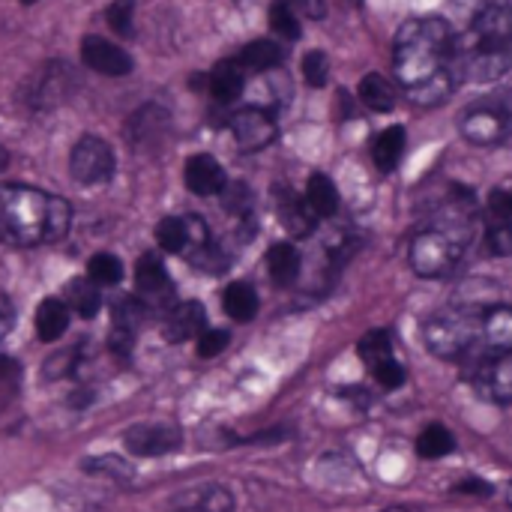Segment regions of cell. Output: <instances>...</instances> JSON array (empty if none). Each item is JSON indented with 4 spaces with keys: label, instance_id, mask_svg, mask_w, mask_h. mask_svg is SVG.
I'll return each instance as SVG.
<instances>
[{
    "label": "cell",
    "instance_id": "cell-1",
    "mask_svg": "<svg viewBox=\"0 0 512 512\" xmlns=\"http://www.w3.org/2000/svg\"><path fill=\"white\" fill-rule=\"evenodd\" d=\"M453 27L441 18H411L399 27L393 69L399 87L417 105H438L456 87Z\"/></svg>",
    "mask_w": 512,
    "mask_h": 512
},
{
    "label": "cell",
    "instance_id": "cell-2",
    "mask_svg": "<svg viewBox=\"0 0 512 512\" xmlns=\"http://www.w3.org/2000/svg\"><path fill=\"white\" fill-rule=\"evenodd\" d=\"M468 3V24L453 36V75L459 81L486 84L512 69V6L507 0H459Z\"/></svg>",
    "mask_w": 512,
    "mask_h": 512
},
{
    "label": "cell",
    "instance_id": "cell-3",
    "mask_svg": "<svg viewBox=\"0 0 512 512\" xmlns=\"http://www.w3.org/2000/svg\"><path fill=\"white\" fill-rule=\"evenodd\" d=\"M471 234H474L471 192H453L447 201H441L429 225L420 228L411 240L408 258H411L414 273L423 279L450 276L465 258Z\"/></svg>",
    "mask_w": 512,
    "mask_h": 512
},
{
    "label": "cell",
    "instance_id": "cell-4",
    "mask_svg": "<svg viewBox=\"0 0 512 512\" xmlns=\"http://www.w3.org/2000/svg\"><path fill=\"white\" fill-rule=\"evenodd\" d=\"M72 222V207L36 186H0V243L15 249L57 243Z\"/></svg>",
    "mask_w": 512,
    "mask_h": 512
},
{
    "label": "cell",
    "instance_id": "cell-5",
    "mask_svg": "<svg viewBox=\"0 0 512 512\" xmlns=\"http://www.w3.org/2000/svg\"><path fill=\"white\" fill-rule=\"evenodd\" d=\"M483 339V306H447L426 318L423 342L441 360H474L480 357Z\"/></svg>",
    "mask_w": 512,
    "mask_h": 512
},
{
    "label": "cell",
    "instance_id": "cell-6",
    "mask_svg": "<svg viewBox=\"0 0 512 512\" xmlns=\"http://www.w3.org/2000/svg\"><path fill=\"white\" fill-rule=\"evenodd\" d=\"M462 135L477 147H492L510 141V111L504 99H483L462 111Z\"/></svg>",
    "mask_w": 512,
    "mask_h": 512
},
{
    "label": "cell",
    "instance_id": "cell-7",
    "mask_svg": "<svg viewBox=\"0 0 512 512\" xmlns=\"http://www.w3.org/2000/svg\"><path fill=\"white\" fill-rule=\"evenodd\" d=\"M468 378L474 390L495 405H510L512 402V351L507 354H486L468 363Z\"/></svg>",
    "mask_w": 512,
    "mask_h": 512
},
{
    "label": "cell",
    "instance_id": "cell-8",
    "mask_svg": "<svg viewBox=\"0 0 512 512\" xmlns=\"http://www.w3.org/2000/svg\"><path fill=\"white\" fill-rule=\"evenodd\" d=\"M360 357H363L366 369L372 372V378L384 390H396V387L405 384V366L396 357V345H393V336L387 330L366 333L363 342H360Z\"/></svg>",
    "mask_w": 512,
    "mask_h": 512
},
{
    "label": "cell",
    "instance_id": "cell-9",
    "mask_svg": "<svg viewBox=\"0 0 512 512\" xmlns=\"http://www.w3.org/2000/svg\"><path fill=\"white\" fill-rule=\"evenodd\" d=\"M75 84L78 81H75V75H72V69L66 63H45L27 78L24 99H27V105L39 108V111L54 108V105H60L63 99L72 96Z\"/></svg>",
    "mask_w": 512,
    "mask_h": 512
},
{
    "label": "cell",
    "instance_id": "cell-10",
    "mask_svg": "<svg viewBox=\"0 0 512 512\" xmlns=\"http://www.w3.org/2000/svg\"><path fill=\"white\" fill-rule=\"evenodd\" d=\"M69 171L84 186L108 183L114 174V153L102 138L84 135V138H78V144L69 153Z\"/></svg>",
    "mask_w": 512,
    "mask_h": 512
},
{
    "label": "cell",
    "instance_id": "cell-11",
    "mask_svg": "<svg viewBox=\"0 0 512 512\" xmlns=\"http://www.w3.org/2000/svg\"><path fill=\"white\" fill-rule=\"evenodd\" d=\"M228 126H231V135H234L237 147L246 150V153H255V150L270 147L276 141V132H279L276 117L267 108H258V105H249V108L234 111L231 120H228Z\"/></svg>",
    "mask_w": 512,
    "mask_h": 512
},
{
    "label": "cell",
    "instance_id": "cell-12",
    "mask_svg": "<svg viewBox=\"0 0 512 512\" xmlns=\"http://www.w3.org/2000/svg\"><path fill=\"white\" fill-rule=\"evenodd\" d=\"M486 246L492 255H512V186L495 189L486 207Z\"/></svg>",
    "mask_w": 512,
    "mask_h": 512
},
{
    "label": "cell",
    "instance_id": "cell-13",
    "mask_svg": "<svg viewBox=\"0 0 512 512\" xmlns=\"http://www.w3.org/2000/svg\"><path fill=\"white\" fill-rule=\"evenodd\" d=\"M156 240H159V246L165 249V252H186V249H201L207 240H210V234H207V225L198 219V216H186V219H180V216H168V219H162L159 225H156Z\"/></svg>",
    "mask_w": 512,
    "mask_h": 512
},
{
    "label": "cell",
    "instance_id": "cell-14",
    "mask_svg": "<svg viewBox=\"0 0 512 512\" xmlns=\"http://www.w3.org/2000/svg\"><path fill=\"white\" fill-rule=\"evenodd\" d=\"M81 60L87 69H96V72L111 75V78L132 72V57L120 45H114L102 36H87L81 42Z\"/></svg>",
    "mask_w": 512,
    "mask_h": 512
},
{
    "label": "cell",
    "instance_id": "cell-15",
    "mask_svg": "<svg viewBox=\"0 0 512 512\" xmlns=\"http://www.w3.org/2000/svg\"><path fill=\"white\" fill-rule=\"evenodd\" d=\"M507 351H512V306L510 303L483 306L480 357H486V354H507Z\"/></svg>",
    "mask_w": 512,
    "mask_h": 512
},
{
    "label": "cell",
    "instance_id": "cell-16",
    "mask_svg": "<svg viewBox=\"0 0 512 512\" xmlns=\"http://www.w3.org/2000/svg\"><path fill=\"white\" fill-rule=\"evenodd\" d=\"M276 210H279L282 225H285L294 237H309V234L315 231L318 216L309 210L306 198L294 195V192H291V189H285V186H279V189H276Z\"/></svg>",
    "mask_w": 512,
    "mask_h": 512
},
{
    "label": "cell",
    "instance_id": "cell-17",
    "mask_svg": "<svg viewBox=\"0 0 512 512\" xmlns=\"http://www.w3.org/2000/svg\"><path fill=\"white\" fill-rule=\"evenodd\" d=\"M180 435L168 426H135L126 432V447L135 456H165L177 450Z\"/></svg>",
    "mask_w": 512,
    "mask_h": 512
},
{
    "label": "cell",
    "instance_id": "cell-18",
    "mask_svg": "<svg viewBox=\"0 0 512 512\" xmlns=\"http://www.w3.org/2000/svg\"><path fill=\"white\" fill-rule=\"evenodd\" d=\"M225 171H222V165L213 159V156H207V153H201V156H192L189 162H186V186L195 192V195H219L222 189H225Z\"/></svg>",
    "mask_w": 512,
    "mask_h": 512
},
{
    "label": "cell",
    "instance_id": "cell-19",
    "mask_svg": "<svg viewBox=\"0 0 512 512\" xmlns=\"http://www.w3.org/2000/svg\"><path fill=\"white\" fill-rule=\"evenodd\" d=\"M204 309L201 303H180L165 318V339L168 342H186L192 336H201L204 330Z\"/></svg>",
    "mask_w": 512,
    "mask_h": 512
},
{
    "label": "cell",
    "instance_id": "cell-20",
    "mask_svg": "<svg viewBox=\"0 0 512 512\" xmlns=\"http://www.w3.org/2000/svg\"><path fill=\"white\" fill-rule=\"evenodd\" d=\"M243 66L237 60H222L213 66V72L207 75V93L216 102H234L243 90Z\"/></svg>",
    "mask_w": 512,
    "mask_h": 512
},
{
    "label": "cell",
    "instance_id": "cell-21",
    "mask_svg": "<svg viewBox=\"0 0 512 512\" xmlns=\"http://www.w3.org/2000/svg\"><path fill=\"white\" fill-rule=\"evenodd\" d=\"M135 285H138V291L147 300H162L171 291V282H168V273H165L159 255L147 252V255L138 258V264H135Z\"/></svg>",
    "mask_w": 512,
    "mask_h": 512
},
{
    "label": "cell",
    "instance_id": "cell-22",
    "mask_svg": "<svg viewBox=\"0 0 512 512\" xmlns=\"http://www.w3.org/2000/svg\"><path fill=\"white\" fill-rule=\"evenodd\" d=\"M405 144H408V135H405L402 126H387L384 132H378L375 141H372V159H375V165L381 171H393L402 162Z\"/></svg>",
    "mask_w": 512,
    "mask_h": 512
},
{
    "label": "cell",
    "instance_id": "cell-23",
    "mask_svg": "<svg viewBox=\"0 0 512 512\" xmlns=\"http://www.w3.org/2000/svg\"><path fill=\"white\" fill-rule=\"evenodd\" d=\"M306 204L318 219H327L339 210V189L327 174H312L306 183Z\"/></svg>",
    "mask_w": 512,
    "mask_h": 512
},
{
    "label": "cell",
    "instance_id": "cell-24",
    "mask_svg": "<svg viewBox=\"0 0 512 512\" xmlns=\"http://www.w3.org/2000/svg\"><path fill=\"white\" fill-rule=\"evenodd\" d=\"M69 327V306L63 300H42L36 309V333L42 342H57Z\"/></svg>",
    "mask_w": 512,
    "mask_h": 512
},
{
    "label": "cell",
    "instance_id": "cell-25",
    "mask_svg": "<svg viewBox=\"0 0 512 512\" xmlns=\"http://www.w3.org/2000/svg\"><path fill=\"white\" fill-rule=\"evenodd\" d=\"M267 270L276 285H294L300 276V252L291 243H276L267 252Z\"/></svg>",
    "mask_w": 512,
    "mask_h": 512
},
{
    "label": "cell",
    "instance_id": "cell-26",
    "mask_svg": "<svg viewBox=\"0 0 512 512\" xmlns=\"http://www.w3.org/2000/svg\"><path fill=\"white\" fill-rule=\"evenodd\" d=\"M282 60H285V48H282V45H276L273 39H255V42H249V45L240 51V57H237V63H240V66L255 69V72L276 69Z\"/></svg>",
    "mask_w": 512,
    "mask_h": 512
},
{
    "label": "cell",
    "instance_id": "cell-27",
    "mask_svg": "<svg viewBox=\"0 0 512 512\" xmlns=\"http://www.w3.org/2000/svg\"><path fill=\"white\" fill-rule=\"evenodd\" d=\"M222 306L234 321H252L258 315V294L249 282H234L225 288Z\"/></svg>",
    "mask_w": 512,
    "mask_h": 512
},
{
    "label": "cell",
    "instance_id": "cell-28",
    "mask_svg": "<svg viewBox=\"0 0 512 512\" xmlns=\"http://www.w3.org/2000/svg\"><path fill=\"white\" fill-rule=\"evenodd\" d=\"M396 87L384 78V75H378V72H372V75H366L363 81H360V99L372 108V111H390L393 105H396Z\"/></svg>",
    "mask_w": 512,
    "mask_h": 512
},
{
    "label": "cell",
    "instance_id": "cell-29",
    "mask_svg": "<svg viewBox=\"0 0 512 512\" xmlns=\"http://www.w3.org/2000/svg\"><path fill=\"white\" fill-rule=\"evenodd\" d=\"M453 447H456V438H453V432H450L447 426H441V423L426 426V429L420 432V438H417V453H420L423 459H444V456L453 453Z\"/></svg>",
    "mask_w": 512,
    "mask_h": 512
},
{
    "label": "cell",
    "instance_id": "cell-30",
    "mask_svg": "<svg viewBox=\"0 0 512 512\" xmlns=\"http://www.w3.org/2000/svg\"><path fill=\"white\" fill-rule=\"evenodd\" d=\"M69 306L81 315V318H93L102 309V297H99V285L90 279H75L69 285Z\"/></svg>",
    "mask_w": 512,
    "mask_h": 512
},
{
    "label": "cell",
    "instance_id": "cell-31",
    "mask_svg": "<svg viewBox=\"0 0 512 512\" xmlns=\"http://www.w3.org/2000/svg\"><path fill=\"white\" fill-rule=\"evenodd\" d=\"M165 120H168L165 111H159V108H153V105L141 108V111L132 114V120H129L132 141H150V138H156L159 129H165Z\"/></svg>",
    "mask_w": 512,
    "mask_h": 512
},
{
    "label": "cell",
    "instance_id": "cell-32",
    "mask_svg": "<svg viewBox=\"0 0 512 512\" xmlns=\"http://www.w3.org/2000/svg\"><path fill=\"white\" fill-rule=\"evenodd\" d=\"M87 279L96 282V285H117V282L123 279V264H120V258L111 255V252L93 255L90 264H87Z\"/></svg>",
    "mask_w": 512,
    "mask_h": 512
},
{
    "label": "cell",
    "instance_id": "cell-33",
    "mask_svg": "<svg viewBox=\"0 0 512 512\" xmlns=\"http://www.w3.org/2000/svg\"><path fill=\"white\" fill-rule=\"evenodd\" d=\"M270 24L285 39H297L300 36V12L294 9L291 0H276L270 6Z\"/></svg>",
    "mask_w": 512,
    "mask_h": 512
},
{
    "label": "cell",
    "instance_id": "cell-34",
    "mask_svg": "<svg viewBox=\"0 0 512 512\" xmlns=\"http://www.w3.org/2000/svg\"><path fill=\"white\" fill-rule=\"evenodd\" d=\"M141 321H144V306L135 297H123L114 303V327L135 333Z\"/></svg>",
    "mask_w": 512,
    "mask_h": 512
},
{
    "label": "cell",
    "instance_id": "cell-35",
    "mask_svg": "<svg viewBox=\"0 0 512 512\" xmlns=\"http://www.w3.org/2000/svg\"><path fill=\"white\" fill-rule=\"evenodd\" d=\"M132 12H135V0H114L105 12L111 30L120 36H132Z\"/></svg>",
    "mask_w": 512,
    "mask_h": 512
},
{
    "label": "cell",
    "instance_id": "cell-36",
    "mask_svg": "<svg viewBox=\"0 0 512 512\" xmlns=\"http://www.w3.org/2000/svg\"><path fill=\"white\" fill-rule=\"evenodd\" d=\"M327 75H330V63L321 51H309L303 57V78L312 84V87H324L327 84Z\"/></svg>",
    "mask_w": 512,
    "mask_h": 512
},
{
    "label": "cell",
    "instance_id": "cell-37",
    "mask_svg": "<svg viewBox=\"0 0 512 512\" xmlns=\"http://www.w3.org/2000/svg\"><path fill=\"white\" fill-rule=\"evenodd\" d=\"M225 348H228V333H225V330H204V333L198 336V354H201L204 360L222 354Z\"/></svg>",
    "mask_w": 512,
    "mask_h": 512
},
{
    "label": "cell",
    "instance_id": "cell-38",
    "mask_svg": "<svg viewBox=\"0 0 512 512\" xmlns=\"http://www.w3.org/2000/svg\"><path fill=\"white\" fill-rule=\"evenodd\" d=\"M222 198H225V207L231 210V213H246L249 210V189L243 186V183H234V186H228L225 183V189H222Z\"/></svg>",
    "mask_w": 512,
    "mask_h": 512
},
{
    "label": "cell",
    "instance_id": "cell-39",
    "mask_svg": "<svg viewBox=\"0 0 512 512\" xmlns=\"http://www.w3.org/2000/svg\"><path fill=\"white\" fill-rule=\"evenodd\" d=\"M294 9L300 15H309V18H321L324 15V0H291Z\"/></svg>",
    "mask_w": 512,
    "mask_h": 512
},
{
    "label": "cell",
    "instance_id": "cell-40",
    "mask_svg": "<svg viewBox=\"0 0 512 512\" xmlns=\"http://www.w3.org/2000/svg\"><path fill=\"white\" fill-rule=\"evenodd\" d=\"M6 330H9V312L0 306V339H3V333H6Z\"/></svg>",
    "mask_w": 512,
    "mask_h": 512
},
{
    "label": "cell",
    "instance_id": "cell-41",
    "mask_svg": "<svg viewBox=\"0 0 512 512\" xmlns=\"http://www.w3.org/2000/svg\"><path fill=\"white\" fill-rule=\"evenodd\" d=\"M6 162H9V153H6V150H3V147H0V171H3V168H6Z\"/></svg>",
    "mask_w": 512,
    "mask_h": 512
},
{
    "label": "cell",
    "instance_id": "cell-42",
    "mask_svg": "<svg viewBox=\"0 0 512 512\" xmlns=\"http://www.w3.org/2000/svg\"><path fill=\"white\" fill-rule=\"evenodd\" d=\"M507 102V111H510V144H512V96L510 99H504Z\"/></svg>",
    "mask_w": 512,
    "mask_h": 512
},
{
    "label": "cell",
    "instance_id": "cell-43",
    "mask_svg": "<svg viewBox=\"0 0 512 512\" xmlns=\"http://www.w3.org/2000/svg\"><path fill=\"white\" fill-rule=\"evenodd\" d=\"M384 512H408V510H384Z\"/></svg>",
    "mask_w": 512,
    "mask_h": 512
},
{
    "label": "cell",
    "instance_id": "cell-44",
    "mask_svg": "<svg viewBox=\"0 0 512 512\" xmlns=\"http://www.w3.org/2000/svg\"><path fill=\"white\" fill-rule=\"evenodd\" d=\"M21 3H36V0H21Z\"/></svg>",
    "mask_w": 512,
    "mask_h": 512
},
{
    "label": "cell",
    "instance_id": "cell-45",
    "mask_svg": "<svg viewBox=\"0 0 512 512\" xmlns=\"http://www.w3.org/2000/svg\"><path fill=\"white\" fill-rule=\"evenodd\" d=\"M351 3H363V0H351Z\"/></svg>",
    "mask_w": 512,
    "mask_h": 512
}]
</instances>
